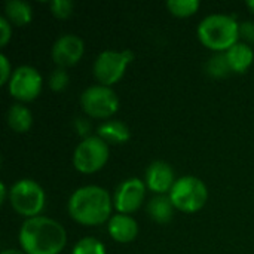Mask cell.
Returning a JSON list of instances; mask_svg holds the SVG:
<instances>
[{
  "label": "cell",
  "mask_w": 254,
  "mask_h": 254,
  "mask_svg": "<svg viewBox=\"0 0 254 254\" xmlns=\"http://www.w3.org/2000/svg\"><path fill=\"white\" fill-rule=\"evenodd\" d=\"M18 240L25 254H60L65 247L67 234L57 220L37 216L21 225Z\"/></svg>",
  "instance_id": "obj_1"
},
{
  "label": "cell",
  "mask_w": 254,
  "mask_h": 254,
  "mask_svg": "<svg viewBox=\"0 0 254 254\" xmlns=\"http://www.w3.org/2000/svg\"><path fill=\"white\" fill-rule=\"evenodd\" d=\"M112 204L109 192L100 186H83L76 189L68 199V214L85 226H95L110 220Z\"/></svg>",
  "instance_id": "obj_2"
},
{
  "label": "cell",
  "mask_w": 254,
  "mask_h": 254,
  "mask_svg": "<svg viewBox=\"0 0 254 254\" xmlns=\"http://www.w3.org/2000/svg\"><path fill=\"white\" fill-rule=\"evenodd\" d=\"M238 36L240 25L231 15L213 13L198 25V37L202 45L216 52H226L238 42Z\"/></svg>",
  "instance_id": "obj_3"
},
{
  "label": "cell",
  "mask_w": 254,
  "mask_h": 254,
  "mask_svg": "<svg viewBox=\"0 0 254 254\" xmlns=\"http://www.w3.org/2000/svg\"><path fill=\"white\" fill-rule=\"evenodd\" d=\"M168 196L177 210L183 213H196L205 205L208 190L204 182L198 177L183 176L176 180Z\"/></svg>",
  "instance_id": "obj_4"
},
{
  "label": "cell",
  "mask_w": 254,
  "mask_h": 254,
  "mask_svg": "<svg viewBox=\"0 0 254 254\" xmlns=\"http://www.w3.org/2000/svg\"><path fill=\"white\" fill-rule=\"evenodd\" d=\"M9 201L18 214L27 219L37 217L45 207V192L34 180L21 179L9 189Z\"/></svg>",
  "instance_id": "obj_5"
},
{
  "label": "cell",
  "mask_w": 254,
  "mask_h": 254,
  "mask_svg": "<svg viewBox=\"0 0 254 254\" xmlns=\"http://www.w3.org/2000/svg\"><path fill=\"white\" fill-rule=\"evenodd\" d=\"M109 159V144L98 135L83 138L73 153V165L83 174H92L104 167Z\"/></svg>",
  "instance_id": "obj_6"
},
{
  "label": "cell",
  "mask_w": 254,
  "mask_h": 254,
  "mask_svg": "<svg viewBox=\"0 0 254 254\" xmlns=\"http://www.w3.org/2000/svg\"><path fill=\"white\" fill-rule=\"evenodd\" d=\"M134 54L129 49L124 51H103L94 63V76L104 85L116 83L125 73L127 65L132 61Z\"/></svg>",
  "instance_id": "obj_7"
},
{
  "label": "cell",
  "mask_w": 254,
  "mask_h": 254,
  "mask_svg": "<svg viewBox=\"0 0 254 254\" xmlns=\"http://www.w3.org/2000/svg\"><path fill=\"white\" fill-rule=\"evenodd\" d=\"M80 104L91 118H110L119 109V98L110 86L94 85L86 88L80 95Z\"/></svg>",
  "instance_id": "obj_8"
},
{
  "label": "cell",
  "mask_w": 254,
  "mask_h": 254,
  "mask_svg": "<svg viewBox=\"0 0 254 254\" xmlns=\"http://www.w3.org/2000/svg\"><path fill=\"white\" fill-rule=\"evenodd\" d=\"M42 76L31 65H19L13 70L7 89L9 94L19 101H31L34 100L42 89Z\"/></svg>",
  "instance_id": "obj_9"
},
{
  "label": "cell",
  "mask_w": 254,
  "mask_h": 254,
  "mask_svg": "<svg viewBox=\"0 0 254 254\" xmlns=\"http://www.w3.org/2000/svg\"><path fill=\"white\" fill-rule=\"evenodd\" d=\"M146 195V185L138 177L124 180L113 196V207L121 214H131L140 208Z\"/></svg>",
  "instance_id": "obj_10"
},
{
  "label": "cell",
  "mask_w": 254,
  "mask_h": 254,
  "mask_svg": "<svg viewBox=\"0 0 254 254\" xmlns=\"http://www.w3.org/2000/svg\"><path fill=\"white\" fill-rule=\"evenodd\" d=\"M83 51H85L83 40L76 34L67 33L55 40L52 46V60L58 67L65 68L79 63V60L83 55Z\"/></svg>",
  "instance_id": "obj_11"
},
{
  "label": "cell",
  "mask_w": 254,
  "mask_h": 254,
  "mask_svg": "<svg viewBox=\"0 0 254 254\" xmlns=\"http://www.w3.org/2000/svg\"><path fill=\"white\" fill-rule=\"evenodd\" d=\"M174 183H176L174 171L170 164L164 161H155L147 167L146 185L152 192L158 195H164L173 189Z\"/></svg>",
  "instance_id": "obj_12"
},
{
  "label": "cell",
  "mask_w": 254,
  "mask_h": 254,
  "mask_svg": "<svg viewBox=\"0 0 254 254\" xmlns=\"http://www.w3.org/2000/svg\"><path fill=\"white\" fill-rule=\"evenodd\" d=\"M107 231L115 241L127 244L135 240L138 234V225L131 216L118 213L110 217L107 223Z\"/></svg>",
  "instance_id": "obj_13"
},
{
  "label": "cell",
  "mask_w": 254,
  "mask_h": 254,
  "mask_svg": "<svg viewBox=\"0 0 254 254\" xmlns=\"http://www.w3.org/2000/svg\"><path fill=\"white\" fill-rule=\"evenodd\" d=\"M226 57H228L232 71L244 73L253 64L254 52L247 43L237 42L232 48H229L226 51Z\"/></svg>",
  "instance_id": "obj_14"
},
{
  "label": "cell",
  "mask_w": 254,
  "mask_h": 254,
  "mask_svg": "<svg viewBox=\"0 0 254 254\" xmlns=\"http://www.w3.org/2000/svg\"><path fill=\"white\" fill-rule=\"evenodd\" d=\"M98 137L107 144H122L131 138V131L121 121H107L98 127Z\"/></svg>",
  "instance_id": "obj_15"
},
{
  "label": "cell",
  "mask_w": 254,
  "mask_h": 254,
  "mask_svg": "<svg viewBox=\"0 0 254 254\" xmlns=\"http://www.w3.org/2000/svg\"><path fill=\"white\" fill-rule=\"evenodd\" d=\"M6 122L15 132H27L33 125V115L24 104H13L7 110Z\"/></svg>",
  "instance_id": "obj_16"
},
{
  "label": "cell",
  "mask_w": 254,
  "mask_h": 254,
  "mask_svg": "<svg viewBox=\"0 0 254 254\" xmlns=\"http://www.w3.org/2000/svg\"><path fill=\"white\" fill-rule=\"evenodd\" d=\"M174 208L176 207L173 205L170 196L158 195L147 204V214L156 223H168L173 219Z\"/></svg>",
  "instance_id": "obj_17"
},
{
  "label": "cell",
  "mask_w": 254,
  "mask_h": 254,
  "mask_svg": "<svg viewBox=\"0 0 254 254\" xmlns=\"http://www.w3.org/2000/svg\"><path fill=\"white\" fill-rule=\"evenodd\" d=\"M6 18L15 25H25L33 19L31 6L24 0H7L4 4Z\"/></svg>",
  "instance_id": "obj_18"
},
{
  "label": "cell",
  "mask_w": 254,
  "mask_h": 254,
  "mask_svg": "<svg viewBox=\"0 0 254 254\" xmlns=\"http://www.w3.org/2000/svg\"><path fill=\"white\" fill-rule=\"evenodd\" d=\"M205 70L213 77H225V76H228L232 70H231L226 52H217L213 57H210V60L205 64Z\"/></svg>",
  "instance_id": "obj_19"
},
{
  "label": "cell",
  "mask_w": 254,
  "mask_h": 254,
  "mask_svg": "<svg viewBox=\"0 0 254 254\" xmlns=\"http://www.w3.org/2000/svg\"><path fill=\"white\" fill-rule=\"evenodd\" d=\"M168 10L180 18L190 16L199 9V1L198 0H168L167 1Z\"/></svg>",
  "instance_id": "obj_20"
},
{
  "label": "cell",
  "mask_w": 254,
  "mask_h": 254,
  "mask_svg": "<svg viewBox=\"0 0 254 254\" xmlns=\"http://www.w3.org/2000/svg\"><path fill=\"white\" fill-rule=\"evenodd\" d=\"M71 254H106V247L97 238L86 237L76 243Z\"/></svg>",
  "instance_id": "obj_21"
},
{
  "label": "cell",
  "mask_w": 254,
  "mask_h": 254,
  "mask_svg": "<svg viewBox=\"0 0 254 254\" xmlns=\"http://www.w3.org/2000/svg\"><path fill=\"white\" fill-rule=\"evenodd\" d=\"M51 12L54 16L60 18V19H65L73 13V1L71 0H52L49 3Z\"/></svg>",
  "instance_id": "obj_22"
},
{
  "label": "cell",
  "mask_w": 254,
  "mask_h": 254,
  "mask_svg": "<svg viewBox=\"0 0 254 254\" xmlns=\"http://www.w3.org/2000/svg\"><path fill=\"white\" fill-rule=\"evenodd\" d=\"M68 79L70 77H68V73L65 71V68L57 67L49 76V86L52 91H63L68 85Z\"/></svg>",
  "instance_id": "obj_23"
},
{
  "label": "cell",
  "mask_w": 254,
  "mask_h": 254,
  "mask_svg": "<svg viewBox=\"0 0 254 254\" xmlns=\"http://www.w3.org/2000/svg\"><path fill=\"white\" fill-rule=\"evenodd\" d=\"M12 68L7 57L4 54H0V85H6L12 76Z\"/></svg>",
  "instance_id": "obj_24"
},
{
  "label": "cell",
  "mask_w": 254,
  "mask_h": 254,
  "mask_svg": "<svg viewBox=\"0 0 254 254\" xmlns=\"http://www.w3.org/2000/svg\"><path fill=\"white\" fill-rule=\"evenodd\" d=\"M12 36V25L6 16H0V46H4Z\"/></svg>",
  "instance_id": "obj_25"
},
{
  "label": "cell",
  "mask_w": 254,
  "mask_h": 254,
  "mask_svg": "<svg viewBox=\"0 0 254 254\" xmlns=\"http://www.w3.org/2000/svg\"><path fill=\"white\" fill-rule=\"evenodd\" d=\"M240 34L250 43H254V22L253 21H246L240 24Z\"/></svg>",
  "instance_id": "obj_26"
},
{
  "label": "cell",
  "mask_w": 254,
  "mask_h": 254,
  "mask_svg": "<svg viewBox=\"0 0 254 254\" xmlns=\"http://www.w3.org/2000/svg\"><path fill=\"white\" fill-rule=\"evenodd\" d=\"M6 195H7V189H6V185L1 182V183H0V204H4Z\"/></svg>",
  "instance_id": "obj_27"
},
{
  "label": "cell",
  "mask_w": 254,
  "mask_h": 254,
  "mask_svg": "<svg viewBox=\"0 0 254 254\" xmlns=\"http://www.w3.org/2000/svg\"><path fill=\"white\" fill-rule=\"evenodd\" d=\"M0 254H25L22 250H16V249H7V250H3Z\"/></svg>",
  "instance_id": "obj_28"
},
{
  "label": "cell",
  "mask_w": 254,
  "mask_h": 254,
  "mask_svg": "<svg viewBox=\"0 0 254 254\" xmlns=\"http://www.w3.org/2000/svg\"><path fill=\"white\" fill-rule=\"evenodd\" d=\"M247 6L254 12V0H249V1H247Z\"/></svg>",
  "instance_id": "obj_29"
}]
</instances>
